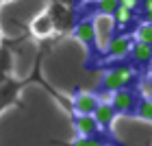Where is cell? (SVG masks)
I'll list each match as a JSON object with an SVG mask.
<instances>
[{"label": "cell", "mask_w": 152, "mask_h": 146, "mask_svg": "<svg viewBox=\"0 0 152 146\" xmlns=\"http://www.w3.org/2000/svg\"><path fill=\"white\" fill-rule=\"evenodd\" d=\"M100 87L102 89H109L111 94H115V92H120V89H124L126 85H124V81L117 76L115 70H107L104 74H102V79H100Z\"/></svg>", "instance_id": "ba28073f"}, {"label": "cell", "mask_w": 152, "mask_h": 146, "mask_svg": "<svg viewBox=\"0 0 152 146\" xmlns=\"http://www.w3.org/2000/svg\"><path fill=\"white\" fill-rule=\"evenodd\" d=\"M139 94H141V100H152V76L141 79V83H139Z\"/></svg>", "instance_id": "2e32d148"}, {"label": "cell", "mask_w": 152, "mask_h": 146, "mask_svg": "<svg viewBox=\"0 0 152 146\" xmlns=\"http://www.w3.org/2000/svg\"><path fill=\"white\" fill-rule=\"evenodd\" d=\"M98 107V98L91 92H76L72 96V109L76 116H94Z\"/></svg>", "instance_id": "3957f363"}, {"label": "cell", "mask_w": 152, "mask_h": 146, "mask_svg": "<svg viewBox=\"0 0 152 146\" xmlns=\"http://www.w3.org/2000/svg\"><path fill=\"white\" fill-rule=\"evenodd\" d=\"M94 118H96V122H98V127H111V122L115 120V109L113 105H100L98 102V107H96L94 111Z\"/></svg>", "instance_id": "30bf717a"}, {"label": "cell", "mask_w": 152, "mask_h": 146, "mask_svg": "<svg viewBox=\"0 0 152 146\" xmlns=\"http://www.w3.org/2000/svg\"><path fill=\"white\" fill-rule=\"evenodd\" d=\"M115 72H117V76L124 81V85H130L133 83V79H135V72H133V68H128V66H117L115 68Z\"/></svg>", "instance_id": "e0dca14e"}, {"label": "cell", "mask_w": 152, "mask_h": 146, "mask_svg": "<svg viewBox=\"0 0 152 146\" xmlns=\"http://www.w3.org/2000/svg\"><path fill=\"white\" fill-rule=\"evenodd\" d=\"M74 129L80 137H94L100 131L98 122H96L94 116H76L74 118Z\"/></svg>", "instance_id": "8992f818"}, {"label": "cell", "mask_w": 152, "mask_h": 146, "mask_svg": "<svg viewBox=\"0 0 152 146\" xmlns=\"http://www.w3.org/2000/svg\"><path fill=\"white\" fill-rule=\"evenodd\" d=\"M133 44H135V41H133L130 35H126V33H117V35L109 41L104 55H107V57H111V59H124L130 52Z\"/></svg>", "instance_id": "7a4b0ae2"}, {"label": "cell", "mask_w": 152, "mask_h": 146, "mask_svg": "<svg viewBox=\"0 0 152 146\" xmlns=\"http://www.w3.org/2000/svg\"><path fill=\"white\" fill-rule=\"evenodd\" d=\"M52 26H54L52 18L48 15V13H41V15H37L35 20H33L31 29H33V33H35V35L46 37V35H50V33H52Z\"/></svg>", "instance_id": "9c48e42d"}, {"label": "cell", "mask_w": 152, "mask_h": 146, "mask_svg": "<svg viewBox=\"0 0 152 146\" xmlns=\"http://www.w3.org/2000/svg\"><path fill=\"white\" fill-rule=\"evenodd\" d=\"M113 20L117 24V29H122V26H128L135 22V11L126 9V7H117V11L113 13Z\"/></svg>", "instance_id": "8fae6325"}, {"label": "cell", "mask_w": 152, "mask_h": 146, "mask_svg": "<svg viewBox=\"0 0 152 146\" xmlns=\"http://www.w3.org/2000/svg\"><path fill=\"white\" fill-rule=\"evenodd\" d=\"M117 7H120V0H96L94 9L100 15H113L117 11Z\"/></svg>", "instance_id": "7c38bea8"}, {"label": "cell", "mask_w": 152, "mask_h": 146, "mask_svg": "<svg viewBox=\"0 0 152 146\" xmlns=\"http://www.w3.org/2000/svg\"><path fill=\"white\" fill-rule=\"evenodd\" d=\"M111 105H113V109H115V114H135L139 100H137V96L130 92V89L124 87V89H120V92L113 94Z\"/></svg>", "instance_id": "277c9868"}, {"label": "cell", "mask_w": 152, "mask_h": 146, "mask_svg": "<svg viewBox=\"0 0 152 146\" xmlns=\"http://www.w3.org/2000/svg\"><path fill=\"white\" fill-rule=\"evenodd\" d=\"M120 7H126V9L135 11L137 7H141V0H120Z\"/></svg>", "instance_id": "d6986e66"}, {"label": "cell", "mask_w": 152, "mask_h": 146, "mask_svg": "<svg viewBox=\"0 0 152 146\" xmlns=\"http://www.w3.org/2000/svg\"><path fill=\"white\" fill-rule=\"evenodd\" d=\"M143 22L152 24V9H146V11H143Z\"/></svg>", "instance_id": "ffe728a7"}, {"label": "cell", "mask_w": 152, "mask_h": 146, "mask_svg": "<svg viewBox=\"0 0 152 146\" xmlns=\"http://www.w3.org/2000/svg\"><path fill=\"white\" fill-rule=\"evenodd\" d=\"M150 68H152V63H150Z\"/></svg>", "instance_id": "44dd1931"}, {"label": "cell", "mask_w": 152, "mask_h": 146, "mask_svg": "<svg viewBox=\"0 0 152 146\" xmlns=\"http://www.w3.org/2000/svg\"><path fill=\"white\" fill-rule=\"evenodd\" d=\"M107 142H111V140H102V137H76L74 142L70 144H63V146H104Z\"/></svg>", "instance_id": "5bb4252c"}, {"label": "cell", "mask_w": 152, "mask_h": 146, "mask_svg": "<svg viewBox=\"0 0 152 146\" xmlns=\"http://www.w3.org/2000/svg\"><path fill=\"white\" fill-rule=\"evenodd\" d=\"M91 22H94V33H96V48L104 52L109 41L117 35V24L113 15H100V13L94 15Z\"/></svg>", "instance_id": "6da1fadb"}, {"label": "cell", "mask_w": 152, "mask_h": 146, "mask_svg": "<svg viewBox=\"0 0 152 146\" xmlns=\"http://www.w3.org/2000/svg\"><path fill=\"white\" fill-rule=\"evenodd\" d=\"M96 98H98L100 105H111V100H113V94L109 92V89H98V94H96Z\"/></svg>", "instance_id": "ac0fdd59"}, {"label": "cell", "mask_w": 152, "mask_h": 146, "mask_svg": "<svg viewBox=\"0 0 152 146\" xmlns=\"http://www.w3.org/2000/svg\"><path fill=\"white\" fill-rule=\"evenodd\" d=\"M130 57H133L135 63H152V46L150 44H141V41H135L133 48H130Z\"/></svg>", "instance_id": "52a82bcc"}, {"label": "cell", "mask_w": 152, "mask_h": 146, "mask_svg": "<svg viewBox=\"0 0 152 146\" xmlns=\"http://www.w3.org/2000/svg\"><path fill=\"white\" fill-rule=\"evenodd\" d=\"M74 35L78 41H83V46H87V48H96V33H94V22L89 18L85 20H80L78 24H76V29H74Z\"/></svg>", "instance_id": "5b68a950"}, {"label": "cell", "mask_w": 152, "mask_h": 146, "mask_svg": "<svg viewBox=\"0 0 152 146\" xmlns=\"http://www.w3.org/2000/svg\"><path fill=\"white\" fill-rule=\"evenodd\" d=\"M137 116L141 118V120H148L152 122V100H139V105H137Z\"/></svg>", "instance_id": "9a60e30c"}, {"label": "cell", "mask_w": 152, "mask_h": 146, "mask_svg": "<svg viewBox=\"0 0 152 146\" xmlns=\"http://www.w3.org/2000/svg\"><path fill=\"white\" fill-rule=\"evenodd\" d=\"M135 39L141 41V44H150V46H152V24L141 22V24L135 29Z\"/></svg>", "instance_id": "4fadbf2b"}]
</instances>
